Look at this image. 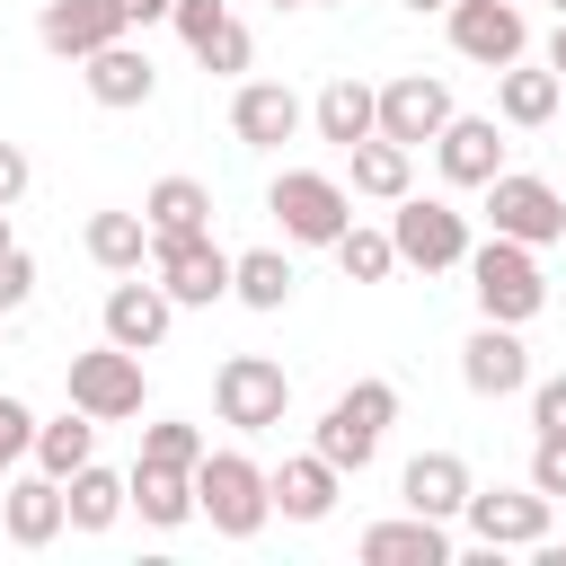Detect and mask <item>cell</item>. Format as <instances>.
<instances>
[{
    "instance_id": "cell-7",
    "label": "cell",
    "mask_w": 566,
    "mask_h": 566,
    "mask_svg": "<svg viewBox=\"0 0 566 566\" xmlns=\"http://www.w3.org/2000/svg\"><path fill=\"white\" fill-rule=\"evenodd\" d=\"M486 221H495V239H522V248H557V230H566V195H557L548 177L495 168V177H486Z\"/></svg>"
},
{
    "instance_id": "cell-9",
    "label": "cell",
    "mask_w": 566,
    "mask_h": 566,
    "mask_svg": "<svg viewBox=\"0 0 566 566\" xmlns=\"http://www.w3.org/2000/svg\"><path fill=\"white\" fill-rule=\"evenodd\" d=\"M62 389H71V407H80V416H97V424H124V416H142V354H124V345L71 354Z\"/></svg>"
},
{
    "instance_id": "cell-31",
    "label": "cell",
    "mask_w": 566,
    "mask_h": 566,
    "mask_svg": "<svg viewBox=\"0 0 566 566\" xmlns=\"http://www.w3.org/2000/svg\"><path fill=\"white\" fill-rule=\"evenodd\" d=\"M80 460H97V416H53V424H35V469L44 478H71Z\"/></svg>"
},
{
    "instance_id": "cell-32",
    "label": "cell",
    "mask_w": 566,
    "mask_h": 566,
    "mask_svg": "<svg viewBox=\"0 0 566 566\" xmlns=\"http://www.w3.org/2000/svg\"><path fill=\"white\" fill-rule=\"evenodd\" d=\"M336 265H345V283H389V274H398V248H389V230L345 221V230H336Z\"/></svg>"
},
{
    "instance_id": "cell-14",
    "label": "cell",
    "mask_w": 566,
    "mask_h": 566,
    "mask_svg": "<svg viewBox=\"0 0 566 566\" xmlns=\"http://www.w3.org/2000/svg\"><path fill=\"white\" fill-rule=\"evenodd\" d=\"M133 18H124V0H44V18H35V35H44V53H62V62H88L97 44H115Z\"/></svg>"
},
{
    "instance_id": "cell-10",
    "label": "cell",
    "mask_w": 566,
    "mask_h": 566,
    "mask_svg": "<svg viewBox=\"0 0 566 566\" xmlns=\"http://www.w3.org/2000/svg\"><path fill=\"white\" fill-rule=\"evenodd\" d=\"M460 513H469L478 548H539V539H548V495H539L531 478H522V486H486V495L469 486Z\"/></svg>"
},
{
    "instance_id": "cell-41",
    "label": "cell",
    "mask_w": 566,
    "mask_h": 566,
    "mask_svg": "<svg viewBox=\"0 0 566 566\" xmlns=\"http://www.w3.org/2000/svg\"><path fill=\"white\" fill-rule=\"evenodd\" d=\"M124 18H133V27H150V18H168V0H124Z\"/></svg>"
},
{
    "instance_id": "cell-22",
    "label": "cell",
    "mask_w": 566,
    "mask_h": 566,
    "mask_svg": "<svg viewBox=\"0 0 566 566\" xmlns=\"http://www.w3.org/2000/svg\"><path fill=\"white\" fill-rule=\"evenodd\" d=\"M124 504H133L150 531H177V522H195V469L133 460V478H124Z\"/></svg>"
},
{
    "instance_id": "cell-20",
    "label": "cell",
    "mask_w": 566,
    "mask_h": 566,
    "mask_svg": "<svg viewBox=\"0 0 566 566\" xmlns=\"http://www.w3.org/2000/svg\"><path fill=\"white\" fill-rule=\"evenodd\" d=\"M398 504L424 513V522H451V513L469 504V460H460V451H416L407 478H398Z\"/></svg>"
},
{
    "instance_id": "cell-38",
    "label": "cell",
    "mask_w": 566,
    "mask_h": 566,
    "mask_svg": "<svg viewBox=\"0 0 566 566\" xmlns=\"http://www.w3.org/2000/svg\"><path fill=\"white\" fill-rule=\"evenodd\" d=\"M168 18H177V35H186V53H195V44H203L230 9H221V0H168Z\"/></svg>"
},
{
    "instance_id": "cell-36",
    "label": "cell",
    "mask_w": 566,
    "mask_h": 566,
    "mask_svg": "<svg viewBox=\"0 0 566 566\" xmlns=\"http://www.w3.org/2000/svg\"><path fill=\"white\" fill-rule=\"evenodd\" d=\"M27 301H35V256L9 239V248H0V318H9V310H27Z\"/></svg>"
},
{
    "instance_id": "cell-11",
    "label": "cell",
    "mask_w": 566,
    "mask_h": 566,
    "mask_svg": "<svg viewBox=\"0 0 566 566\" xmlns=\"http://www.w3.org/2000/svg\"><path fill=\"white\" fill-rule=\"evenodd\" d=\"M522 44H531L522 0H451V53L504 71V62H522Z\"/></svg>"
},
{
    "instance_id": "cell-15",
    "label": "cell",
    "mask_w": 566,
    "mask_h": 566,
    "mask_svg": "<svg viewBox=\"0 0 566 566\" xmlns=\"http://www.w3.org/2000/svg\"><path fill=\"white\" fill-rule=\"evenodd\" d=\"M301 115H310V106H301L283 80H248V88L230 97V133H239L248 150H283V142L301 133Z\"/></svg>"
},
{
    "instance_id": "cell-39",
    "label": "cell",
    "mask_w": 566,
    "mask_h": 566,
    "mask_svg": "<svg viewBox=\"0 0 566 566\" xmlns=\"http://www.w3.org/2000/svg\"><path fill=\"white\" fill-rule=\"evenodd\" d=\"M531 424L539 433H566V371L557 380H531Z\"/></svg>"
},
{
    "instance_id": "cell-43",
    "label": "cell",
    "mask_w": 566,
    "mask_h": 566,
    "mask_svg": "<svg viewBox=\"0 0 566 566\" xmlns=\"http://www.w3.org/2000/svg\"><path fill=\"white\" fill-rule=\"evenodd\" d=\"M407 9H451V0H407Z\"/></svg>"
},
{
    "instance_id": "cell-12",
    "label": "cell",
    "mask_w": 566,
    "mask_h": 566,
    "mask_svg": "<svg viewBox=\"0 0 566 566\" xmlns=\"http://www.w3.org/2000/svg\"><path fill=\"white\" fill-rule=\"evenodd\" d=\"M451 124V88L442 80H424V71H398V80H380V124L371 133H389V142H433Z\"/></svg>"
},
{
    "instance_id": "cell-1",
    "label": "cell",
    "mask_w": 566,
    "mask_h": 566,
    "mask_svg": "<svg viewBox=\"0 0 566 566\" xmlns=\"http://www.w3.org/2000/svg\"><path fill=\"white\" fill-rule=\"evenodd\" d=\"M460 265H469L478 318H495V327H522V318H539V310H548V274H539V248H522V239H486V248H469Z\"/></svg>"
},
{
    "instance_id": "cell-17",
    "label": "cell",
    "mask_w": 566,
    "mask_h": 566,
    "mask_svg": "<svg viewBox=\"0 0 566 566\" xmlns=\"http://www.w3.org/2000/svg\"><path fill=\"white\" fill-rule=\"evenodd\" d=\"M0 531L18 539V548H53L62 531H71V513H62V478H9V495H0Z\"/></svg>"
},
{
    "instance_id": "cell-6",
    "label": "cell",
    "mask_w": 566,
    "mask_h": 566,
    "mask_svg": "<svg viewBox=\"0 0 566 566\" xmlns=\"http://www.w3.org/2000/svg\"><path fill=\"white\" fill-rule=\"evenodd\" d=\"M212 407H221V424L265 433V424H283L292 380H283V363H274V354H230V363L212 371Z\"/></svg>"
},
{
    "instance_id": "cell-24",
    "label": "cell",
    "mask_w": 566,
    "mask_h": 566,
    "mask_svg": "<svg viewBox=\"0 0 566 566\" xmlns=\"http://www.w3.org/2000/svg\"><path fill=\"white\" fill-rule=\"evenodd\" d=\"M442 557H451V531L424 522V513H398V522L363 531V566H442Z\"/></svg>"
},
{
    "instance_id": "cell-40",
    "label": "cell",
    "mask_w": 566,
    "mask_h": 566,
    "mask_svg": "<svg viewBox=\"0 0 566 566\" xmlns=\"http://www.w3.org/2000/svg\"><path fill=\"white\" fill-rule=\"evenodd\" d=\"M27 186H35V168H27V150H18V142H0V212H9V203H18Z\"/></svg>"
},
{
    "instance_id": "cell-5",
    "label": "cell",
    "mask_w": 566,
    "mask_h": 566,
    "mask_svg": "<svg viewBox=\"0 0 566 566\" xmlns=\"http://www.w3.org/2000/svg\"><path fill=\"white\" fill-rule=\"evenodd\" d=\"M265 212L283 221L292 248H336V230L354 221V195H345L336 177H318V168H283L274 195H265Z\"/></svg>"
},
{
    "instance_id": "cell-35",
    "label": "cell",
    "mask_w": 566,
    "mask_h": 566,
    "mask_svg": "<svg viewBox=\"0 0 566 566\" xmlns=\"http://www.w3.org/2000/svg\"><path fill=\"white\" fill-rule=\"evenodd\" d=\"M27 451H35V407L0 389V478H9V469H18Z\"/></svg>"
},
{
    "instance_id": "cell-42",
    "label": "cell",
    "mask_w": 566,
    "mask_h": 566,
    "mask_svg": "<svg viewBox=\"0 0 566 566\" xmlns=\"http://www.w3.org/2000/svg\"><path fill=\"white\" fill-rule=\"evenodd\" d=\"M548 71L566 80V18H557V35H548Z\"/></svg>"
},
{
    "instance_id": "cell-19",
    "label": "cell",
    "mask_w": 566,
    "mask_h": 566,
    "mask_svg": "<svg viewBox=\"0 0 566 566\" xmlns=\"http://www.w3.org/2000/svg\"><path fill=\"white\" fill-rule=\"evenodd\" d=\"M168 318H177V301L159 292V274L106 292V345H124V354H150V345L168 336Z\"/></svg>"
},
{
    "instance_id": "cell-37",
    "label": "cell",
    "mask_w": 566,
    "mask_h": 566,
    "mask_svg": "<svg viewBox=\"0 0 566 566\" xmlns=\"http://www.w3.org/2000/svg\"><path fill=\"white\" fill-rule=\"evenodd\" d=\"M531 486L557 504L566 495V433H539V451H531Z\"/></svg>"
},
{
    "instance_id": "cell-34",
    "label": "cell",
    "mask_w": 566,
    "mask_h": 566,
    "mask_svg": "<svg viewBox=\"0 0 566 566\" xmlns=\"http://www.w3.org/2000/svg\"><path fill=\"white\" fill-rule=\"evenodd\" d=\"M142 460H168V469H195V460H203V433L168 416V424H150V433H142Z\"/></svg>"
},
{
    "instance_id": "cell-2",
    "label": "cell",
    "mask_w": 566,
    "mask_h": 566,
    "mask_svg": "<svg viewBox=\"0 0 566 566\" xmlns=\"http://www.w3.org/2000/svg\"><path fill=\"white\" fill-rule=\"evenodd\" d=\"M195 513H203L221 539H256L265 513H274L265 469H256L248 451H203V460H195Z\"/></svg>"
},
{
    "instance_id": "cell-25",
    "label": "cell",
    "mask_w": 566,
    "mask_h": 566,
    "mask_svg": "<svg viewBox=\"0 0 566 566\" xmlns=\"http://www.w3.org/2000/svg\"><path fill=\"white\" fill-rule=\"evenodd\" d=\"M142 221H150V239L212 230V186H203V177H159V186L142 195Z\"/></svg>"
},
{
    "instance_id": "cell-21",
    "label": "cell",
    "mask_w": 566,
    "mask_h": 566,
    "mask_svg": "<svg viewBox=\"0 0 566 566\" xmlns=\"http://www.w3.org/2000/svg\"><path fill=\"white\" fill-rule=\"evenodd\" d=\"M336 486H345V469H327L318 451H301V460L265 469V495H274V513H283V522H327V513H336Z\"/></svg>"
},
{
    "instance_id": "cell-44",
    "label": "cell",
    "mask_w": 566,
    "mask_h": 566,
    "mask_svg": "<svg viewBox=\"0 0 566 566\" xmlns=\"http://www.w3.org/2000/svg\"><path fill=\"white\" fill-rule=\"evenodd\" d=\"M274 9H318V0H274Z\"/></svg>"
},
{
    "instance_id": "cell-45",
    "label": "cell",
    "mask_w": 566,
    "mask_h": 566,
    "mask_svg": "<svg viewBox=\"0 0 566 566\" xmlns=\"http://www.w3.org/2000/svg\"><path fill=\"white\" fill-rule=\"evenodd\" d=\"M0 248H9V212H0Z\"/></svg>"
},
{
    "instance_id": "cell-29",
    "label": "cell",
    "mask_w": 566,
    "mask_h": 566,
    "mask_svg": "<svg viewBox=\"0 0 566 566\" xmlns=\"http://www.w3.org/2000/svg\"><path fill=\"white\" fill-rule=\"evenodd\" d=\"M62 513H71V531H106V522L124 513V478L97 469V460H80V469L62 478Z\"/></svg>"
},
{
    "instance_id": "cell-28",
    "label": "cell",
    "mask_w": 566,
    "mask_h": 566,
    "mask_svg": "<svg viewBox=\"0 0 566 566\" xmlns=\"http://www.w3.org/2000/svg\"><path fill=\"white\" fill-rule=\"evenodd\" d=\"M292 256L283 248H248V256H230V301H248V310H283L292 301Z\"/></svg>"
},
{
    "instance_id": "cell-46",
    "label": "cell",
    "mask_w": 566,
    "mask_h": 566,
    "mask_svg": "<svg viewBox=\"0 0 566 566\" xmlns=\"http://www.w3.org/2000/svg\"><path fill=\"white\" fill-rule=\"evenodd\" d=\"M548 9H557V18H566V0H548Z\"/></svg>"
},
{
    "instance_id": "cell-27",
    "label": "cell",
    "mask_w": 566,
    "mask_h": 566,
    "mask_svg": "<svg viewBox=\"0 0 566 566\" xmlns=\"http://www.w3.org/2000/svg\"><path fill=\"white\" fill-rule=\"evenodd\" d=\"M557 88H566L557 71H522V62H504V71H495V115L531 133V124H548V115H557Z\"/></svg>"
},
{
    "instance_id": "cell-4",
    "label": "cell",
    "mask_w": 566,
    "mask_h": 566,
    "mask_svg": "<svg viewBox=\"0 0 566 566\" xmlns=\"http://www.w3.org/2000/svg\"><path fill=\"white\" fill-rule=\"evenodd\" d=\"M389 248H398V265H416V274H451L478 239H469V212H451L442 195H398Z\"/></svg>"
},
{
    "instance_id": "cell-8",
    "label": "cell",
    "mask_w": 566,
    "mask_h": 566,
    "mask_svg": "<svg viewBox=\"0 0 566 566\" xmlns=\"http://www.w3.org/2000/svg\"><path fill=\"white\" fill-rule=\"evenodd\" d=\"M150 274L177 310H212L230 301V256L212 248V230H186V239H150Z\"/></svg>"
},
{
    "instance_id": "cell-18",
    "label": "cell",
    "mask_w": 566,
    "mask_h": 566,
    "mask_svg": "<svg viewBox=\"0 0 566 566\" xmlns=\"http://www.w3.org/2000/svg\"><path fill=\"white\" fill-rule=\"evenodd\" d=\"M80 80H88V97H97V106H115V115H124V106H150V88H159L150 53H142V44H124V35H115V44H97V53L80 62Z\"/></svg>"
},
{
    "instance_id": "cell-23",
    "label": "cell",
    "mask_w": 566,
    "mask_h": 566,
    "mask_svg": "<svg viewBox=\"0 0 566 566\" xmlns=\"http://www.w3.org/2000/svg\"><path fill=\"white\" fill-rule=\"evenodd\" d=\"M310 124H318V142H336V150H354L371 124H380V88L371 80H354V71H336L327 88H318V106H310Z\"/></svg>"
},
{
    "instance_id": "cell-26",
    "label": "cell",
    "mask_w": 566,
    "mask_h": 566,
    "mask_svg": "<svg viewBox=\"0 0 566 566\" xmlns=\"http://www.w3.org/2000/svg\"><path fill=\"white\" fill-rule=\"evenodd\" d=\"M345 159H354V195H371V203H398V195H407V177H416V150H407V142H389V133H363Z\"/></svg>"
},
{
    "instance_id": "cell-33",
    "label": "cell",
    "mask_w": 566,
    "mask_h": 566,
    "mask_svg": "<svg viewBox=\"0 0 566 566\" xmlns=\"http://www.w3.org/2000/svg\"><path fill=\"white\" fill-rule=\"evenodd\" d=\"M248 53H256V35H248L239 18H221V27L195 44V62H203V71H248Z\"/></svg>"
},
{
    "instance_id": "cell-48",
    "label": "cell",
    "mask_w": 566,
    "mask_h": 566,
    "mask_svg": "<svg viewBox=\"0 0 566 566\" xmlns=\"http://www.w3.org/2000/svg\"><path fill=\"white\" fill-rule=\"evenodd\" d=\"M318 9H327V0H318Z\"/></svg>"
},
{
    "instance_id": "cell-3",
    "label": "cell",
    "mask_w": 566,
    "mask_h": 566,
    "mask_svg": "<svg viewBox=\"0 0 566 566\" xmlns=\"http://www.w3.org/2000/svg\"><path fill=\"white\" fill-rule=\"evenodd\" d=\"M389 424H398V380H354V389L318 416V442H310V451H318L327 469H354V478H363Z\"/></svg>"
},
{
    "instance_id": "cell-30",
    "label": "cell",
    "mask_w": 566,
    "mask_h": 566,
    "mask_svg": "<svg viewBox=\"0 0 566 566\" xmlns=\"http://www.w3.org/2000/svg\"><path fill=\"white\" fill-rule=\"evenodd\" d=\"M88 256H97L106 274H142L150 221H142V212H88Z\"/></svg>"
},
{
    "instance_id": "cell-47",
    "label": "cell",
    "mask_w": 566,
    "mask_h": 566,
    "mask_svg": "<svg viewBox=\"0 0 566 566\" xmlns=\"http://www.w3.org/2000/svg\"><path fill=\"white\" fill-rule=\"evenodd\" d=\"M557 248H566V230H557Z\"/></svg>"
},
{
    "instance_id": "cell-16",
    "label": "cell",
    "mask_w": 566,
    "mask_h": 566,
    "mask_svg": "<svg viewBox=\"0 0 566 566\" xmlns=\"http://www.w3.org/2000/svg\"><path fill=\"white\" fill-rule=\"evenodd\" d=\"M433 159H442L451 186H486V177L504 168V133H495V115H460V106H451V124L433 133Z\"/></svg>"
},
{
    "instance_id": "cell-13",
    "label": "cell",
    "mask_w": 566,
    "mask_h": 566,
    "mask_svg": "<svg viewBox=\"0 0 566 566\" xmlns=\"http://www.w3.org/2000/svg\"><path fill=\"white\" fill-rule=\"evenodd\" d=\"M460 380H469L478 398H513V389H531V345H522V327L478 318V336L460 345Z\"/></svg>"
}]
</instances>
